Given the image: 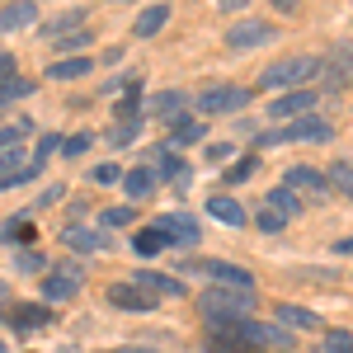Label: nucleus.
<instances>
[{"label": "nucleus", "instance_id": "1", "mask_svg": "<svg viewBox=\"0 0 353 353\" xmlns=\"http://www.w3.org/2000/svg\"><path fill=\"white\" fill-rule=\"evenodd\" d=\"M250 306H254V292H236V288H208L198 297V311L212 321V325H236V321H250Z\"/></svg>", "mask_w": 353, "mask_h": 353}, {"label": "nucleus", "instance_id": "2", "mask_svg": "<svg viewBox=\"0 0 353 353\" xmlns=\"http://www.w3.org/2000/svg\"><path fill=\"white\" fill-rule=\"evenodd\" d=\"M316 76H321V57L297 52V57H278L273 66H264L259 85H264V90H292V94H297V85L316 81Z\"/></svg>", "mask_w": 353, "mask_h": 353}, {"label": "nucleus", "instance_id": "3", "mask_svg": "<svg viewBox=\"0 0 353 353\" xmlns=\"http://www.w3.org/2000/svg\"><path fill=\"white\" fill-rule=\"evenodd\" d=\"M231 339H245L250 349H292V334L278 325H259V321H236L231 325Z\"/></svg>", "mask_w": 353, "mask_h": 353}, {"label": "nucleus", "instance_id": "4", "mask_svg": "<svg viewBox=\"0 0 353 353\" xmlns=\"http://www.w3.org/2000/svg\"><path fill=\"white\" fill-rule=\"evenodd\" d=\"M189 273H203V278H212L217 288H236V292H254V278L245 269H236V264H226V259H193V264H184Z\"/></svg>", "mask_w": 353, "mask_h": 353}, {"label": "nucleus", "instance_id": "5", "mask_svg": "<svg viewBox=\"0 0 353 353\" xmlns=\"http://www.w3.org/2000/svg\"><path fill=\"white\" fill-rule=\"evenodd\" d=\"M245 104H250V90H236V85H212V90H203L198 113H203V123H208V118H221V113H241Z\"/></svg>", "mask_w": 353, "mask_h": 353}, {"label": "nucleus", "instance_id": "6", "mask_svg": "<svg viewBox=\"0 0 353 353\" xmlns=\"http://www.w3.org/2000/svg\"><path fill=\"white\" fill-rule=\"evenodd\" d=\"M321 81H325V90H344L353 81V43H334L321 57Z\"/></svg>", "mask_w": 353, "mask_h": 353}, {"label": "nucleus", "instance_id": "7", "mask_svg": "<svg viewBox=\"0 0 353 353\" xmlns=\"http://www.w3.org/2000/svg\"><path fill=\"white\" fill-rule=\"evenodd\" d=\"M273 141H330V123H321V118H297V123H288V128L264 137V146H273Z\"/></svg>", "mask_w": 353, "mask_h": 353}, {"label": "nucleus", "instance_id": "8", "mask_svg": "<svg viewBox=\"0 0 353 353\" xmlns=\"http://www.w3.org/2000/svg\"><path fill=\"white\" fill-rule=\"evenodd\" d=\"M81 292V269L76 264H57L48 278H43V297L48 301H71Z\"/></svg>", "mask_w": 353, "mask_h": 353}, {"label": "nucleus", "instance_id": "9", "mask_svg": "<svg viewBox=\"0 0 353 353\" xmlns=\"http://www.w3.org/2000/svg\"><path fill=\"white\" fill-rule=\"evenodd\" d=\"M156 231L165 236V245H198V221L189 217V212H170V217H161L156 221Z\"/></svg>", "mask_w": 353, "mask_h": 353}, {"label": "nucleus", "instance_id": "10", "mask_svg": "<svg viewBox=\"0 0 353 353\" xmlns=\"http://www.w3.org/2000/svg\"><path fill=\"white\" fill-rule=\"evenodd\" d=\"M259 43H273V24H264V19H241V24H231V33H226V48H259Z\"/></svg>", "mask_w": 353, "mask_h": 353}, {"label": "nucleus", "instance_id": "11", "mask_svg": "<svg viewBox=\"0 0 353 353\" xmlns=\"http://www.w3.org/2000/svg\"><path fill=\"white\" fill-rule=\"evenodd\" d=\"M0 321L10 330H33L52 321V306H0Z\"/></svg>", "mask_w": 353, "mask_h": 353}, {"label": "nucleus", "instance_id": "12", "mask_svg": "<svg viewBox=\"0 0 353 353\" xmlns=\"http://www.w3.org/2000/svg\"><path fill=\"white\" fill-rule=\"evenodd\" d=\"M33 19H38V5H33V0L5 5V10H0V38H5V33H19V28H28Z\"/></svg>", "mask_w": 353, "mask_h": 353}, {"label": "nucleus", "instance_id": "13", "mask_svg": "<svg viewBox=\"0 0 353 353\" xmlns=\"http://www.w3.org/2000/svg\"><path fill=\"white\" fill-rule=\"evenodd\" d=\"M316 109V94L311 90H297V94H283V99H273L269 118H301V113Z\"/></svg>", "mask_w": 353, "mask_h": 353}, {"label": "nucleus", "instance_id": "14", "mask_svg": "<svg viewBox=\"0 0 353 353\" xmlns=\"http://www.w3.org/2000/svg\"><path fill=\"white\" fill-rule=\"evenodd\" d=\"M283 189H306V193H316V198H321V193L330 189V179H325V174H316L311 165H292V170H288V179H283Z\"/></svg>", "mask_w": 353, "mask_h": 353}, {"label": "nucleus", "instance_id": "15", "mask_svg": "<svg viewBox=\"0 0 353 353\" xmlns=\"http://www.w3.org/2000/svg\"><path fill=\"white\" fill-rule=\"evenodd\" d=\"M109 301L118 306V311H151V306H156L146 292H137V288H128V283H113V288H109Z\"/></svg>", "mask_w": 353, "mask_h": 353}, {"label": "nucleus", "instance_id": "16", "mask_svg": "<svg viewBox=\"0 0 353 353\" xmlns=\"http://www.w3.org/2000/svg\"><path fill=\"white\" fill-rule=\"evenodd\" d=\"M137 283H141L146 292H161V297H184V283H179V278H165V273L137 269Z\"/></svg>", "mask_w": 353, "mask_h": 353}, {"label": "nucleus", "instance_id": "17", "mask_svg": "<svg viewBox=\"0 0 353 353\" xmlns=\"http://www.w3.org/2000/svg\"><path fill=\"white\" fill-rule=\"evenodd\" d=\"M208 212H212L217 221H226V226H245V208L236 203V198H226V193L208 198Z\"/></svg>", "mask_w": 353, "mask_h": 353}, {"label": "nucleus", "instance_id": "18", "mask_svg": "<svg viewBox=\"0 0 353 353\" xmlns=\"http://www.w3.org/2000/svg\"><path fill=\"white\" fill-rule=\"evenodd\" d=\"M165 19H170V10H165V5H146V10L137 14L132 33H137V38H151V33H161V28H165Z\"/></svg>", "mask_w": 353, "mask_h": 353}, {"label": "nucleus", "instance_id": "19", "mask_svg": "<svg viewBox=\"0 0 353 353\" xmlns=\"http://www.w3.org/2000/svg\"><path fill=\"white\" fill-rule=\"evenodd\" d=\"M81 76H90V57H71V61L48 66V81H81Z\"/></svg>", "mask_w": 353, "mask_h": 353}, {"label": "nucleus", "instance_id": "20", "mask_svg": "<svg viewBox=\"0 0 353 353\" xmlns=\"http://www.w3.org/2000/svg\"><path fill=\"white\" fill-rule=\"evenodd\" d=\"M278 325H292V330H316L321 316L306 311V306H278Z\"/></svg>", "mask_w": 353, "mask_h": 353}, {"label": "nucleus", "instance_id": "21", "mask_svg": "<svg viewBox=\"0 0 353 353\" xmlns=\"http://www.w3.org/2000/svg\"><path fill=\"white\" fill-rule=\"evenodd\" d=\"M151 189H156V174H151V170H128V174H123V193L151 198Z\"/></svg>", "mask_w": 353, "mask_h": 353}, {"label": "nucleus", "instance_id": "22", "mask_svg": "<svg viewBox=\"0 0 353 353\" xmlns=\"http://www.w3.org/2000/svg\"><path fill=\"white\" fill-rule=\"evenodd\" d=\"M61 241L71 245V250H104V236L99 231H85V226H66Z\"/></svg>", "mask_w": 353, "mask_h": 353}, {"label": "nucleus", "instance_id": "23", "mask_svg": "<svg viewBox=\"0 0 353 353\" xmlns=\"http://www.w3.org/2000/svg\"><path fill=\"white\" fill-rule=\"evenodd\" d=\"M269 212H278L283 221L297 217L301 208H297V198H292V189H273V193H269Z\"/></svg>", "mask_w": 353, "mask_h": 353}, {"label": "nucleus", "instance_id": "24", "mask_svg": "<svg viewBox=\"0 0 353 353\" xmlns=\"http://www.w3.org/2000/svg\"><path fill=\"white\" fill-rule=\"evenodd\" d=\"M325 179H330V189H339V193H349V198H353V165L349 161H334Z\"/></svg>", "mask_w": 353, "mask_h": 353}, {"label": "nucleus", "instance_id": "25", "mask_svg": "<svg viewBox=\"0 0 353 353\" xmlns=\"http://www.w3.org/2000/svg\"><path fill=\"white\" fill-rule=\"evenodd\" d=\"M156 174H165V179H179V184H184V165H179V156H174V151H156Z\"/></svg>", "mask_w": 353, "mask_h": 353}, {"label": "nucleus", "instance_id": "26", "mask_svg": "<svg viewBox=\"0 0 353 353\" xmlns=\"http://www.w3.org/2000/svg\"><path fill=\"white\" fill-rule=\"evenodd\" d=\"M0 241L5 245H28L33 241V226H28V221H5V226H0Z\"/></svg>", "mask_w": 353, "mask_h": 353}, {"label": "nucleus", "instance_id": "27", "mask_svg": "<svg viewBox=\"0 0 353 353\" xmlns=\"http://www.w3.org/2000/svg\"><path fill=\"white\" fill-rule=\"evenodd\" d=\"M179 104H184V94L170 90V94H156V99H151V113H161V118H174V123H179Z\"/></svg>", "mask_w": 353, "mask_h": 353}, {"label": "nucleus", "instance_id": "28", "mask_svg": "<svg viewBox=\"0 0 353 353\" xmlns=\"http://www.w3.org/2000/svg\"><path fill=\"white\" fill-rule=\"evenodd\" d=\"M28 132H33V123H14V128H0V156H5V151H14V146H19Z\"/></svg>", "mask_w": 353, "mask_h": 353}, {"label": "nucleus", "instance_id": "29", "mask_svg": "<svg viewBox=\"0 0 353 353\" xmlns=\"http://www.w3.org/2000/svg\"><path fill=\"white\" fill-rule=\"evenodd\" d=\"M132 250L141 254V259H146V254H156V250H165V236L156 231V226H151V231H141V236L132 241Z\"/></svg>", "mask_w": 353, "mask_h": 353}, {"label": "nucleus", "instance_id": "30", "mask_svg": "<svg viewBox=\"0 0 353 353\" xmlns=\"http://www.w3.org/2000/svg\"><path fill=\"white\" fill-rule=\"evenodd\" d=\"M208 349L212 353H259V349H250V344H241V339H231V334H212Z\"/></svg>", "mask_w": 353, "mask_h": 353}, {"label": "nucleus", "instance_id": "31", "mask_svg": "<svg viewBox=\"0 0 353 353\" xmlns=\"http://www.w3.org/2000/svg\"><path fill=\"white\" fill-rule=\"evenodd\" d=\"M321 349H325V353H353V334H349V330H330Z\"/></svg>", "mask_w": 353, "mask_h": 353}, {"label": "nucleus", "instance_id": "32", "mask_svg": "<svg viewBox=\"0 0 353 353\" xmlns=\"http://www.w3.org/2000/svg\"><path fill=\"white\" fill-rule=\"evenodd\" d=\"M24 94H33V81H19V76H14L10 85H0V104H10V99H24Z\"/></svg>", "mask_w": 353, "mask_h": 353}, {"label": "nucleus", "instance_id": "33", "mask_svg": "<svg viewBox=\"0 0 353 353\" xmlns=\"http://www.w3.org/2000/svg\"><path fill=\"white\" fill-rule=\"evenodd\" d=\"M198 137H203V123L198 118H179L174 123V141H198Z\"/></svg>", "mask_w": 353, "mask_h": 353}, {"label": "nucleus", "instance_id": "34", "mask_svg": "<svg viewBox=\"0 0 353 353\" xmlns=\"http://www.w3.org/2000/svg\"><path fill=\"white\" fill-rule=\"evenodd\" d=\"M99 221H104V226H128V221H137V208L132 203H128V208H109Z\"/></svg>", "mask_w": 353, "mask_h": 353}, {"label": "nucleus", "instance_id": "35", "mask_svg": "<svg viewBox=\"0 0 353 353\" xmlns=\"http://www.w3.org/2000/svg\"><path fill=\"white\" fill-rule=\"evenodd\" d=\"M61 146H66V141H61V137H57V132H48V137H43V141H38V156H33V161L43 165V161H48V156H57Z\"/></svg>", "mask_w": 353, "mask_h": 353}, {"label": "nucleus", "instance_id": "36", "mask_svg": "<svg viewBox=\"0 0 353 353\" xmlns=\"http://www.w3.org/2000/svg\"><path fill=\"white\" fill-rule=\"evenodd\" d=\"M85 43H90V33H81V28H76V33H66V38H57L52 48H57V52H76V48H85Z\"/></svg>", "mask_w": 353, "mask_h": 353}, {"label": "nucleus", "instance_id": "37", "mask_svg": "<svg viewBox=\"0 0 353 353\" xmlns=\"http://www.w3.org/2000/svg\"><path fill=\"white\" fill-rule=\"evenodd\" d=\"M90 141H94L90 132H76L71 141H66V146H61V156H85V151H90Z\"/></svg>", "mask_w": 353, "mask_h": 353}, {"label": "nucleus", "instance_id": "38", "mask_svg": "<svg viewBox=\"0 0 353 353\" xmlns=\"http://www.w3.org/2000/svg\"><path fill=\"white\" fill-rule=\"evenodd\" d=\"M137 128H141V118H123V123L113 128V141H118V146H123V141H132Z\"/></svg>", "mask_w": 353, "mask_h": 353}, {"label": "nucleus", "instance_id": "39", "mask_svg": "<svg viewBox=\"0 0 353 353\" xmlns=\"http://www.w3.org/2000/svg\"><path fill=\"white\" fill-rule=\"evenodd\" d=\"M118 179H123L118 165H94V184H118Z\"/></svg>", "mask_w": 353, "mask_h": 353}, {"label": "nucleus", "instance_id": "40", "mask_svg": "<svg viewBox=\"0 0 353 353\" xmlns=\"http://www.w3.org/2000/svg\"><path fill=\"white\" fill-rule=\"evenodd\" d=\"M254 165H259V161H241V165H231V170H226V179H231V184H241V179H250V174H254Z\"/></svg>", "mask_w": 353, "mask_h": 353}, {"label": "nucleus", "instance_id": "41", "mask_svg": "<svg viewBox=\"0 0 353 353\" xmlns=\"http://www.w3.org/2000/svg\"><path fill=\"white\" fill-rule=\"evenodd\" d=\"M288 221L278 217V212H259V231H283Z\"/></svg>", "mask_w": 353, "mask_h": 353}, {"label": "nucleus", "instance_id": "42", "mask_svg": "<svg viewBox=\"0 0 353 353\" xmlns=\"http://www.w3.org/2000/svg\"><path fill=\"white\" fill-rule=\"evenodd\" d=\"M10 81H14V57L0 52V85H10Z\"/></svg>", "mask_w": 353, "mask_h": 353}, {"label": "nucleus", "instance_id": "43", "mask_svg": "<svg viewBox=\"0 0 353 353\" xmlns=\"http://www.w3.org/2000/svg\"><path fill=\"white\" fill-rule=\"evenodd\" d=\"M334 250H339V254H353V236H344V241L334 245Z\"/></svg>", "mask_w": 353, "mask_h": 353}, {"label": "nucleus", "instance_id": "44", "mask_svg": "<svg viewBox=\"0 0 353 353\" xmlns=\"http://www.w3.org/2000/svg\"><path fill=\"white\" fill-rule=\"evenodd\" d=\"M5 297H10V288H5V283H0V306H5Z\"/></svg>", "mask_w": 353, "mask_h": 353}, {"label": "nucleus", "instance_id": "45", "mask_svg": "<svg viewBox=\"0 0 353 353\" xmlns=\"http://www.w3.org/2000/svg\"><path fill=\"white\" fill-rule=\"evenodd\" d=\"M118 353H156V349H118Z\"/></svg>", "mask_w": 353, "mask_h": 353}, {"label": "nucleus", "instance_id": "46", "mask_svg": "<svg viewBox=\"0 0 353 353\" xmlns=\"http://www.w3.org/2000/svg\"><path fill=\"white\" fill-rule=\"evenodd\" d=\"M0 353H5V344H0Z\"/></svg>", "mask_w": 353, "mask_h": 353}]
</instances>
